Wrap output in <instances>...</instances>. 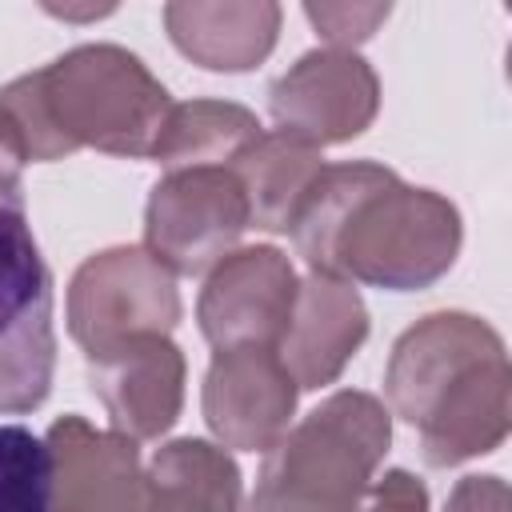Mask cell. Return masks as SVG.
<instances>
[{"label":"cell","mask_w":512,"mask_h":512,"mask_svg":"<svg viewBox=\"0 0 512 512\" xmlns=\"http://www.w3.org/2000/svg\"><path fill=\"white\" fill-rule=\"evenodd\" d=\"M288 232L312 272L388 292L436 284L456 264L464 240L448 196L404 184L372 160L324 164Z\"/></svg>","instance_id":"1"},{"label":"cell","mask_w":512,"mask_h":512,"mask_svg":"<svg viewBox=\"0 0 512 512\" xmlns=\"http://www.w3.org/2000/svg\"><path fill=\"white\" fill-rule=\"evenodd\" d=\"M32 160H64L96 148L124 160H152L172 112L168 88L120 44H76L52 64L0 88Z\"/></svg>","instance_id":"2"},{"label":"cell","mask_w":512,"mask_h":512,"mask_svg":"<svg viewBox=\"0 0 512 512\" xmlns=\"http://www.w3.org/2000/svg\"><path fill=\"white\" fill-rule=\"evenodd\" d=\"M388 444V408L372 392L340 388L264 452L244 512H360Z\"/></svg>","instance_id":"3"},{"label":"cell","mask_w":512,"mask_h":512,"mask_svg":"<svg viewBox=\"0 0 512 512\" xmlns=\"http://www.w3.org/2000/svg\"><path fill=\"white\" fill-rule=\"evenodd\" d=\"M56 324L52 272L24 204L0 200V412L24 416L52 392Z\"/></svg>","instance_id":"4"},{"label":"cell","mask_w":512,"mask_h":512,"mask_svg":"<svg viewBox=\"0 0 512 512\" xmlns=\"http://www.w3.org/2000/svg\"><path fill=\"white\" fill-rule=\"evenodd\" d=\"M180 312L176 276L144 244L88 256L68 284V332L88 360L136 336H168Z\"/></svg>","instance_id":"5"},{"label":"cell","mask_w":512,"mask_h":512,"mask_svg":"<svg viewBox=\"0 0 512 512\" xmlns=\"http://www.w3.org/2000/svg\"><path fill=\"white\" fill-rule=\"evenodd\" d=\"M252 228L232 168L164 172L144 204V248L172 276L212 272Z\"/></svg>","instance_id":"6"},{"label":"cell","mask_w":512,"mask_h":512,"mask_svg":"<svg viewBox=\"0 0 512 512\" xmlns=\"http://www.w3.org/2000/svg\"><path fill=\"white\" fill-rule=\"evenodd\" d=\"M300 276L276 244H252L228 252L204 280L196 320L204 340L220 348H276L292 308Z\"/></svg>","instance_id":"7"},{"label":"cell","mask_w":512,"mask_h":512,"mask_svg":"<svg viewBox=\"0 0 512 512\" xmlns=\"http://www.w3.org/2000/svg\"><path fill=\"white\" fill-rule=\"evenodd\" d=\"M272 120L312 148L360 136L380 112L376 68L348 48H312L268 88Z\"/></svg>","instance_id":"8"},{"label":"cell","mask_w":512,"mask_h":512,"mask_svg":"<svg viewBox=\"0 0 512 512\" xmlns=\"http://www.w3.org/2000/svg\"><path fill=\"white\" fill-rule=\"evenodd\" d=\"M296 396L276 348H220L204 372L200 412L220 448L268 452L292 428Z\"/></svg>","instance_id":"9"},{"label":"cell","mask_w":512,"mask_h":512,"mask_svg":"<svg viewBox=\"0 0 512 512\" xmlns=\"http://www.w3.org/2000/svg\"><path fill=\"white\" fill-rule=\"evenodd\" d=\"M504 356L500 332L472 312H432L416 320L388 356L384 392L392 412L420 428L432 404L476 364Z\"/></svg>","instance_id":"10"},{"label":"cell","mask_w":512,"mask_h":512,"mask_svg":"<svg viewBox=\"0 0 512 512\" xmlns=\"http://www.w3.org/2000/svg\"><path fill=\"white\" fill-rule=\"evenodd\" d=\"M184 352L172 336H136L88 360V384L104 404L112 432L128 440H160L184 408Z\"/></svg>","instance_id":"11"},{"label":"cell","mask_w":512,"mask_h":512,"mask_svg":"<svg viewBox=\"0 0 512 512\" xmlns=\"http://www.w3.org/2000/svg\"><path fill=\"white\" fill-rule=\"evenodd\" d=\"M44 444L52 460L48 512H128L144 476L136 440L92 428L84 416H60Z\"/></svg>","instance_id":"12"},{"label":"cell","mask_w":512,"mask_h":512,"mask_svg":"<svg viewBox=\"0 0 512 512\" xmlns=\"http://www.w3.org/2000/svg\"><path fill=\"white\" fill-rule=\"evenodd\" d=\"M364 340L368 308L360 292L340 276L308 272V280H300L296 308L276 352L292 372L296 388H324L344 372Z\"/></svg>","instance_id":"13"},{"label":"cell","mask_w":512,"mask_h":512,"mask_svg":"<svg viewBox=\"0 0 512 512\" xmlns=\"http://www.w3.org/2000/svg\"><path fill=\"white\" fill-rule=\"evenodd\" d=\"M512 428V372L508 352L468 368L424 416L420 456L432 468H456L472 456H488Z\"/></svg>","instance_id":"14"},{"label":"cell","mask_w":512,"mask_h":512,"mask_svg":"<svg viewBox=\"0 0 512 512\" xmlns=\"http://www.w3.org/2000/svg\"><path fill=\"white\" fill-rule=\"evenodd\" d=\"M280 4L272 0H176L164 4V28L172 44L208 72L256 68L280 36Z\"/></svg>","instance_id":"15"},{"label":"cell","mask_w":512,"mask_h":512,"mask_svg":"<svg viewBox=\"0 0 512 512\" xmlns=\"http://www.w3.org/2000/svg\"><path fill=\"white\" fill-rule=\"evenodd\" d=\"M240 468L228 448L180 436L156 448L132 492L128 512H236Z\"/></svg>","instance_id":"16"},{"label":"cell","mask_w":512,"mask_h":512,"mask_svg":"<svg viewBox=\"0 0 512 512\" xmlns=\"http://www.w3.org/2000/svg\"><path fill=\"white\" fill-rule=\"evenodd\" d=\"M244 200H248V220L264 232H288L300 200L308 196L312 180L324 172L320 148L308 140L276 128L260 132L232 164Z\"/></svg>","instance_id":"17"},{"label":"cell","mask_w":512,"mask_h":512,"mask_svg":"<svg viewBox=\"0 0 512 512\" xmlns=\"http://www.w3.org/2000/svg\"><path fill=\"white\" fill-rule=\"evenodd\" d=\"M260 120L252 108L232 100H188L172 104L152 160L164 172L180 168H232L236 156L260 136Z\"/></svg>","instance_id":"18"},{"label":"cell","mask_w":512,"mask_h":512,"mask_svg":"<svg viewBox=\"0 0 512 512\" xmlns=\"http://www.w3.org/2000/svg\"><path fill=\"white\" fill-rule=\"evenodd\" d=\"M48 444L24 424H0V512H48Z\"/></svg>","instance_id":"19"},{"label":"cell","mask_w":512,"mask_h":512,"mask_svg":"<svg viewBox=\"0 0 512 512\" xmlns=\"http://www.w3.org/2000/svg\"><path fill=\"white\" fill-rule=\"evenodd\" d=\"M392 4H304V16L312 28L328 40V48H356L364 44L384 20Z\"/></svg>","instance_id":"20"},{"label":"cell","mask_w":512,"mask_h":512,"mask_svg":"<svg viewBox=\"0 0 512 512\" xmlns=\"http://www.w3.org/2000/svg\"><path fill=\"white\" fill-rule=\"evenodd\" d=\"M360 512H428V488L408 468H388L384 476H372Z\"/></svg>","instance_id":"21"},{"label":"cell","mask_w":512,"mask_h":512,"mask_svg":"<svg viewBox=\"0 0 512 512\" xmlns=\"http://www.w3.org/2000/svg\"><path fill=\"white\" fill-rule=\"evenodd\" d=\"M28 144L16 128V120L8 116V108L0 104V200L4 204H24L20 196V176H24V164H28Z\"/></svg>","instance_id":"22"},{"label":"cell","mask_w":512,"mask_h":512,"mask_svg":"<svg viewBox=\"0 0 512 512\" xmlns=\"http://www.w3.org/2000/svg\"><path fill=\"white\" fill-rule=\"evenodd\" d=\"M444 512H508V484L500 476H464L448 492Z\"/></svg>","instance_id":"23"}]
</instances>
